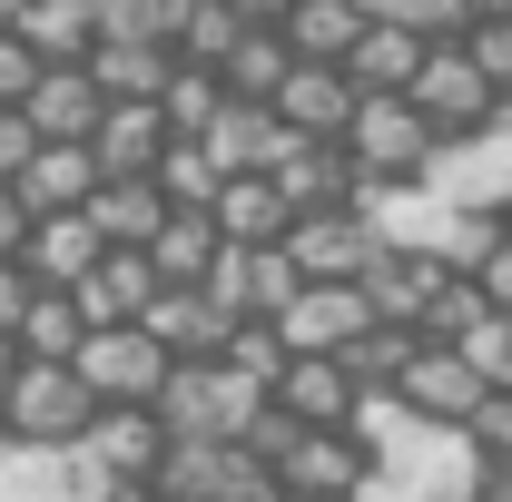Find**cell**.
I'll return each instance as SVG.
<instances>
[{"label": "cell", "mask_w": 512, "mask_h": 502, "mask_svg": "<svg viewBox=\"0 0 512 502\" xmlns=\"http://www.w3.org/2000/svg\"><path fill=\"white\" fill-rule=\"evenodd\" d=\"M414 60H424V40H414V30H394V20H365V30H355V40H345V79H355V99H384V89H394V99H404V79H414Z\"/></svg>", "instance_id": "25"}, {"label": "cell", "mask_w": 512, "mask_h": 502, "mask_svg": "<svg viewBox=\"0 0 512 502\" xmlns=\"http://www.w3.org/2000/svg\"><path fill=\"white\" fill-rule=\"evenodd\" d=\"M355 30H365L355 0H286V20H276V40H286L296 60H345Z\"/></svg>", "instance_id": "31"}, {"label": "cell", "mask_w": 512, "mask_h": 502, "mask_svg": "<svg viewBox=\"0 0 512 502\" xmlns=\"http://www.w3.org/2000/svg\"><path fill=\"white\" fill-rule=\"evenodd\" d=\"M89 40H99V30H89V0H30V10H20V50L40 69L89 60Z\"/></svg>", "instance_id": "30"}, {"label": "cell", "mask_w": 512, "mask_h": 502, "mask_svg": "<svg viewBox=\"0 0 512 502\" xmlns=\"http://www.w3.org/2000/svg\"><path fill=\"white\" fill-rule=\"evenodd\" d=\"M217 69H197V60H168V79H158V119H168V138H197V128L217 119Z\"/></svg>", "instance_id": "33"}, {"label": "cell", "mask_w": 512, "mask_h": 502, "mask_svg": "<svg viewBox=\"0 0 512 502\" xmlns=\"http://www.w3.org/2000/svg\"><path fill=\"white\" fill-rule=\"evenodd\" d=\"M188 0H89V30L99 40H168Z\"/></svg>", "instance_id": "38"}, {"label": "cell", "mask_w": 512, "mask_h": 502, "mask_svg": "<svg viewBox=\"0 0 512 502\" xmlns=\"http://www.w3.org/2000/svg\"><path fill=\"white\" fill-rule=\"evenodd\" d=\"M197 286H207L227 315H266V325H276L286 296H296L306 276H296V256H286V247H217V266H207Z\"/></svg>", "instance_id": "12"}, {"label": "cell", "mask_w": 512, "mask_h": 502, "mask_svg": "<svg viewBox=\"0 0 512 502\" xmlns=\"http://www.w3.org/2000/svg\"><path fill=\"white\" fill-rule=\"evenodd\" d=\"M256 404H266V394H256L247 375H227L217 355L168 365V375H158V394H148V414L168 424V443H237V424H247Z\"/></svg>", "instance_id": "1"}, {"label": "cell", "mask_w": 512, "mask_h": 502, "mask_svg": "<svg viewBox=\"0 0 512 502\" xmlns=\"http://www.w3.org/2000/svg\"><path fill=\"white\" fill-rule=\"evenodd\" d=\"M404 99H414V119L434 128V138L483 128L493 89H483V69H473V50H463V30H453V40H424V60H414V79H404Z\"/></svg>", "instance_id": "5"}, {"label": "cell", "mask_w": 512, "mask_h": 502, "mask_svg": "<svg viewBox=\"0 0 512 502\" xmlns=\"http://www.w3.org/2000/svg\"><path fill=\"white\" fill-rule=\"evenodd\" d=\"M99 483H148L158 473V453H168V424L148 414V404H99L89 424H79V443H69Z\"/></svg>", "instance_id": "9"}, {"label": "cell", "mask_w": 512, "mask_h": 502, "mask_svg": "<svg viewBox=\"0 0 512 502\" xmlns=\"http://www.w3.org/2000/svg\"><path fill=\"white\" fill-rule=\"evenodd\" d=\"M30 247V207H20V188L0 178V256H20Z\"/></svg>", "instance_id": "46"}, {"label": "cell", "mask_w": 512, "mask_h": 502, "mask_svg": "<svg viewBox=\"0 0 512 502\" xmlns=\"http://www.w3.org/2000/svg\"><path fill=\"white\" fill-rule=\"evenodd\" d=\"M89 89L99 99H158V79H168V40H89Z\"/></svg>", "instance_id": "29"}, {"label": "cell", "mask_w": 512, "mask_h": 502, "mask_svg": "<svg viewBox=\"0 0 512 502\" xmlns=\"http://www.w3.org/2000/svg\"><path fill=\"white\" fill-rule=\"evenodd\" d=\"M10 375H20V345H10V335H0V394H10Z\"/></svg>", "instance_id": "49"}, {"label": "cell", "mask_w": 512, "mask_h": 502, "mask_svg": "<svg viewBox=\"0 0 512 502\" xmlns=\"http://www.w3.org/2000/svg\"><path fill=\"white\" fill-rule=\"evenodd\" d=\"M138 325H148V345H158L168 365H197V355H217V345H227V325H237V315L217 306L207 286H158V296L138 306Z\"/></svg>", "instance_id": "14"}, {"label": "cell", "mask_w": 512, "mask_h": 502, "mask_svg": "<svg viewBox=\"0 0 512 502\" xmlns=\"http://www.w3.org/2000/svg\"><path fill=\"white\" fill-rule=\"evenodd\" d=\"M473 502H512V463H473Z\"/></svg>", "instance_id": "48"}, {"label": "cell", "mask_w": 512, "mask_h": 502, "mask_svg": "<svg viewBox=\"0 0 512 502\" xmlns=\"http://www.w3.org/2000/svg\"><path fill=\"white\" fill-rule=\"evenodd\" d=\"M365 20H394V30H414V40H453L463 20H473V0H355Z\"/></svg>", "instance_id": "39"}, {"label": "cell", "mask_w": 512, "mask_h": 502, "mask_svg": "<svg viewBox=\"0 0 512 502\" xmlns=\"http://www.w3.org/2000/svg\"><path fill=\"white\" fill-rule=\"evenodd\" d=\"M463 50H473V69H483V89H512V10L463 20Z\"/></svg>", "instance_id": "42"}, {"label": "cell", "mask_w": 512, "mask_h": 502, "mask_svg": "<svg viewBox=\"0 0 512 502\" xmlns=\"http://www.w3.org/2000/svg\"><path fill=\"white\" fill-rule=\"evenodd\" d=\"M79 335H89V315L69 306V286H30V306H20V325H10V345H20L30 365H69Z\"/></svg>", "instance_id": "28"}, {"label": "cell", "mask_w": 512, "mask_h": 502, "mask_svg": "<svg viewBox=\"0 0 512 502\" xmlns=\"http://www.w3.org/2000/svg\"><path fill=\"white\" fill-rule=\"evenodd\" d=\"M276 247L296 256V276H306V286H355V266L375 256V227H365L355 207H296Z\"/></svg>", "instance_id": "8"}, {"label": "cell", "mask_w": 512, "mask_h": 502, "mask_svg": "<svg viewBox=\"0 0 512 502\" xmlns=\"http://www.w3.org/2000/svg\"><path fill=\"white\" fill-rule=\"evenodd\" d=\"M493 227H503V237H512V197H503V207H493Z\"/></svg>", "instance_id": "51"}, {"label": "cell", "mask_w": 512, "mask_h": 502, "mask_svg": "<svg viewBox=\"0 0 512 502\" xmlns=\"http://www.w3.org/2000/svg\"><path fill=\"white\" fill-rule=\"evenodd\" d=\"M89 256H99L89 217H79V207H60V217H30V247H20V276H30V286H79V276H89Z\"/></svg>", "instance_id": "26"}, {"label": "cell", "mask_w": 512, "mask_h": 502, "mask_svg": "<svg viewBox=\"0 0 512 502\" xmlns=\"http://www.w3.org/2000/svg\"><path fill=\"white\" fill-rule=\"evenodd\" d=\"M266 109L286 119V138H335L345 109H355V79H345L335 60H286V79H276Z\"/></svg>", "instance_id": "16"}, {"label": "cell", "mask_w": 512, "mask_h": 502, "mask_svg": "<svg viewBox=\"0 0 512 502\" xmlns=\"http://www.w3.org/2000/svg\"><path fill=\"white\" fill-rule=\"evenodd\" d=\"M20 119H30V138H89L99 128V89H89V69H40L30 89H20Z\"/></svg>", "instance_id": "24"}, {"label": "cell", "mask_w": 512, "mask_h": 502, "mask_svg": "<svg viewBox=\"0 0 512 502\" xmlns=\"http://www.w3.org/2000/svg\"><path fill=\"white\" fill-rule=\"evenodd\" d=\"M197 148H207V168H217V178H266L296 138H286V119H276L266 99H217V119L197 128Z\"/></svg>", "instance_id": "11"}, {"label": "cell", "mask_w": 512, "mask_h": 502, "mask_svg": "<svg viewBox=\"0 0 512 502\" xmlns=\"http://www.w3.org/2000/svg\"><path fill=\"white\" fill-rule=\"evenodd\" d=\"M434 276H444L434 256H414V247H375L365 266H355V296H365V315H375V325H404V335H414V306L434 296Z\"/></svg>", "instance_id": "19"}, {"label": "cell", "mask_w": 512, "mask_h": 502, "mask_svg": "<svg viewBox=\"0 0 512 502\" xmlns=\"http://www.w3.org/2000/svg\"><path fill=\"white\" fill-rule=\"evenodd\" d=\"M79 217H89L99 247H148L158 217H168V197H158V178H99V188L79 197Z\"/></svg>", "instance_id": "21"}, {"label": "cell", "mask_w": 512, "mask_h": 502, "mask_svg": "<svg viewBox=\"0 0 512 502\" xmlns=\"http://www.w3.org/2000/svg\"><path fill=\"white\" fill-rule=\"evenodd\" d=\"M20 10H30V0H0V30H20Z\"/></svg>", "instance_id": "50"}, {"label": "cell", "mask_w": 512, "mask_h": 502, "mask_svg": "<svg viewBox=\"0 0 512 502\" xmlns=\"http://www.w3.org/2000/svg\"><path fill=\"white\" fill-rule=\"evenodd\" d=\"M463 443L483 463H512V384H483V404L463 414Z\"/></svg>", "instance_id": "41"}, {"label": "cell", "mask_w": 512, "mask_h": 502, "mask_svg": "<svg viewBox=\"0 0 512 502\" xmlns=\"http://www.w3.org/2000/svg\"><path fill=\"white\" fill-rule=\"evenodd\" d=\"M335 148L355 158V178H414L424 168V148H434V128L414 119V99H355L345 109V128H335Z\"/></svg>", "instance_id": "4"}, {"label": "cell", "mask_w": 512, "mask_h": 502, "mask_svg": "<svg viewBox=\"0 0 512 502\" xmlns=\"http://www.w3.org/2000/svg\"><path fill=\"white\" fill-rule=\"evenodd\" d=\"M69 375L89 384V404H148L158 375H168V355L148 345V325H89L79 355H69Z\"/></svg>", "instance_id": "7"}, {"label": "cell", "mask_w": 512, "mask_h": 502, "mask_svg": "<svg viewBox=\"0 0 512 502\" xmlns=\"http://www.w3.org/2000/svg\"><path fill=\"white\" fill-rule=\"evenodd\" d=\"M404 355H414V335H404V325H365L355 345H335V365L355 375V394H394V375H404Z\"/></svg>", "instance_id": "34"}, {"label": "cell", "mask_w": 512, "mask_h": 502, "mask_svg": "<svg viewBox=\"0 0 512 502\" xmlns=\"http://www.w3.org/2000/svg\"><path fill=\"white\" fill-rule=\"evenodd\" d=\"M20 306H30V276H20V256H0V335L20 325Z\"/></svg>", "instance_id": "47"}, {"label": "cell", "mask_w": 512, "mask_h": 502, "mask_svg": "<svg viewBox=\"0 0 512 502\" xmlns=\"http://www.w3.org/2000/svg\"><path fill=\"white\" fill-rule=\"evenodd\" d=\"M286 60H296V50H286L276 30H237V50L217 60V89H227V99H276Z\"/></svg>", "instance_id": "32"}, {"label": "cell", "mask_w": 512, "mask_h": 502, "mask_svg": "<svg viewBox=\"0 0 512 502\" xmlns=\"http://www.w3.org/2000/svg\"><path fill=\"white\" fill-rule=\"evenodd\" d=\"M89 414H99V404H89V384L69 375V365H30V355H20V375H10V394H0L10 443H79Z\"/></svg>", "instance_id": "6"}, {"label": "cell", "mask_w": 512, "mask_h": 502, "mask_svg": "<svg viewBox=\"0 0 512 502\" xmlns=\"http://www.w3.org/2000/svg\"><path fill=\"white\" fill-rule=\"evenodd\" d=\"M394 404H404L414 424H463V414L483 404V375H473L453 345H424V335H414V355H404V375H394Z\"/></svg>", "instance_id": "13"}, {"label": "cell", "mask_w": 512, "mask_h": 502, "mask_svg": "<svg viewBox=\"0 0 512 502\" xmlns=\"http://www.w3.org/2000/svg\"><path fill=\"white\" fill-rule=\"evenodd\" d=\"M40 79V60L20 50V30H0V109H20V89Z\"/></svg>", "instance_id": "44"}, {"label": "cell", "mask_w": 512, "mask_h": 502, "mask_svg": "<svg viewBox=\"0 0 512 502\" xmlns=\"http://www.w3.org/2000/svg\"><path fill=\"white\" fill-rule=\"evenodd\" d=\"M266 404H286L296 424H345V414H355V375H345L335 355H286L276 384H266Z\"/></svg>", "instance_id": "22"}, {"label": "cell", "mask_w": 512, "mask_h": 502, "mask_svg": "<svg viewBox=\"0 0 512 502\" xmlns=\"http://www.w3.org/2000/svg\"><path fill=\"white\" fill-rule=\"evenodd\" d=\"M414 178L444 197V207H483V217H493V207L512 197V138H503V128H453V138L424 148Z\"/></svg>", "instance_id": "3"}, {"label": "cell", "mask_w": 512, "mask_h": 502, "mask_svg": "<svg viewBox=\"0 0 512 502\" xmlns=\"http://www.w3.org/2000/svg\"><path fill=\"white\" fill-rule=\"evenodd\" d=\"M217 247H227V237L207 227V207H168V217H158V237H148L138 256L158 266V286H197V276L217 266Z\"/></svg>", "instance_id": "27"}, {"label": "cell", "mask_w": 512, "mask_h": 502, "mask_svg": "<svg viewBox=\"0 0 512 502\" xmlns=\"http://www.w3.org/2000/svg\"><path fill=\"white\" fill-rule=\"evenodd\" d=\"M148 178H158V197H168V207H207V197H217V168H207V148H197V138H168Z\"/></svg>", "instance_id": "37"}, {"label": "cell", "mask_w": 512, "mask_h": 502, "mask_svg": "<svg viewBox=\"0 0 512 502\" xmlns=\"http://www.w3.org/2000/svg\"><path fill=\"white\" fill-rule=\"evenodd\" d=\"M40 138H30V119L20 109H0V178H20V158H30Z\"/></svg>", "instance_id": "45"}, {"label": "cell", "mask_w": 512, "mask_h": 502, "mask_svg": "<svg viewBox=\"0 0 512 502\" xmlns=\"http://www.w3.org/2000/svg\"><path fill=\"white\" fill-rule=\"evenodd\" d=\"M453 355H463V365H473V375L483 384H512V315H473V325H463V335H453Z\"/></svg>", "instance_id": "40"}, {"label": "cell", "mask_w": 512, "mask_h": 502, "mask_svg": "<svg viewBox=\"0 0 512 502\" xmlns=\"http://www.w3.org/2000/svg\"><path fill=\"white\" fill-rule=\"evenodd\" d=\"M286 197H276V178H217V197H207V227L227 237V247H276L286 237Z\"/></svg>", "instance_id": "23"}, {"label": "cell", "mask_w": 512, "mask_h": 502, "mask_svg": "<svg viewBox=\"0 0 512 502\" xmlns=\"http://www.w3.org/2000/svg\"><path fill=\"white\" fill-rule=\"evenodd\" d=\"M10 188H20L30 217H60V207H79V197L99 188V168H89V148H79V138H40V148L20 158V178H10Z\"/></svg>", "instance_id": "20"}, {"label": "cell", "mask_w": 512, "mask_h": 502, "mask_svg": "<svg viewBox=\"0 0 512 502\" xmlns=\"http://www.w3.org/2000/svg\"><path fill=\"white\" fill-rule=\"evenodd\" d=\"M276 502H296V493H276Z\"/></svg>", "instance_id": "52"}, {"label": "cell", "mask_w": 512, "mask_h": 502, "mask_svg": "<svg viewBox=\"0 0 512 502\" xmlns=\"http://www.w3.org/2000/svg\"><path fill=\"white\" fill-rule=\"evenodd\" d=\"M217 365H227V375H247L256 394H266L276 365H286V335H276L266 315H237V325H227V345H217Z\"/></svg>", "instance_id": "36"}, {"label": "cell", "mask_w": 512, "mask_h": 502, "mask_svg": "<svg viewBox=\"0 0 512 502\" xmlns=\"http://www.w3.org/2000/svg\"><path fill=\"white\" fill-rule=\"evenodd\" d=\"M79 148H89L99 178H148L158 148H168V119H158V99H99V128Z\"/></svg>", "instance_id": "15"}, {"label": "cell", "mask_w": 512, "mask_h": 502, "mask_svg": "<svg viewBox=\"0 0 512 502\" xmlns=\"http://www.w3.org/2000/svg\"><path fill=\"white\" fill-rule=\"evenodd\" d=\"M158 502H276V473L256 463L247 443H168L158 473H148Z\"/></svg>", "instance_id": "2"}, {"label": "cell", "mask_w": 512, "mask_h": 502, "mask_svg": "<svg viewBox=\"0 0 512 502\" xmlns=\"http://www.w3.org/2000/svg\"><path fill=\"white\" fill-rule=\"evenodd\" d=\"M148 296H158V266H148L138 247H99V256H89V276L69 286V306L89 315V325H138Z\"/></svg>", "instance_id": "18"}, {"label": "cell", "mask_w": 512, "mask_h": 502, "mask_svg": "<svg viewBox=\"0 0 512 502\" xmlns=\"http://www.w3.org/2000/svg\"><path fill=\"white\" fill-rule=\"evenodd\" d=\"M266 473H276V493H296V502H345L365 483V443L345 434V424H306Z\"/></svg>", "instance_id": "10"}, {"label": "cell", "mask_w": 512, "mask_h": 502, "mask_svg": "<svg viewBox=\"0 0 512 502\" xmlns=\"http://www.w3.org/2000/svg\"><path fill=\"white\" fill-rule=\"evenodd\" d=\"M473 315H483V286H473L463 266H444V276H434V296L414 306V335H424V345H453Z\"/></svg>", "instance_id": "35"}, {"label": "cell", "mask_w": 512, "mask_h": 502, "mask_svg": "<svg viewBox=\"0 0 512 502\" xmlns=\"http://www.w3.org/2000/svg\"><path fill=\"white\" fill-rule=\"evenodd\" d=\"M473 286H483V306H493V315H512V237H493V256L473 266Z\"/></svg>", "instance_id": "43"}, {"label": "cell", "mask_w": 512, "mask_h": 502, "mask_svg": "<svg viewBox=\"0 0 512 502\" xmlns=\"http://www.w3.org/2000/svg\"><path fill=\"white\" fill-rule=\"evenodd\" d=\"M375 315H365V296L355 286H296L286 296V315H276V335H286V355H335V345H355Z\"/></svg>", "instance_id": "17"}]
</instances>
